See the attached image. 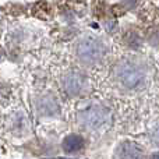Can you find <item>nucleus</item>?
Listing matches in <instances>:
<instances>
[{
  "label": "nucleus",
  "instance_id": "obj_3",
  "mask_svg": "<svg viewBox=\"0 0 159 159\" xmlns=\"http://www.w3.org/2000/svg\"><path fill=\"white\" fill-rule=\"evenodd\" d=\"M109 117V112L106 107L96 103H89L88 106L81 107L78 110L80 124L88 130H93L101 127Z\"/></svg>",
  "mask_w": 159,
  "mask_h": 159
},
{
  "label": "nucleus",
  "instance_id": "obj_2",
  "mask_svg": "<svg viewBox=\"0 0 159 159\" xmlns=\"http://www.w3.org/2000/svg\"><path fill=\"white\" fill-rule=\"evenodd\" d=\"M75 50L78 59L85 64H96L106 55V45L99 38L87 35L78 41Z\"/></svg>",
  "mask_w": 159,
  "mask_h": 159
},
{
  "label": "nucleus",
  "instance_id": "obj_1",
  "mask_svg": "<svg viewBox=\"0 0 159 159\" xmlns=\"http://www.w3.org/2000/svg\"><path fill=\"white\" fill-rule=\"evenodd\" d=\"M115 77L121 87L127 89H135L145 81V71L140 64L124 60L115 67Z\"/></svg>",
  "mask_w": 159,
  "mask_h": 159
},
{
  "label": "nucleus",
  "instance_id": "obj_5",
  "mask_svg": "<svg viewBox=\"0 0 159 159\" xmlns=\"http://www.w3.org/2000/svg\"><path fill=\"white\" fill-rule=\"evenodd\" d=\"M63 84H64V89H66V92L69 95H73V96L78 95L82 91V88H84V77L81 75V73H77V71L69 73L64 77Z\"/></svg>",
  "mask_w": 159,
  "mask_h": 159
},
{
  "label": "nucleus",
  "instance_id": "obj_4",
  "mask_svg": "<svg viewBox=\"0 0 159 159\" xmlns=\"http://www.w3.org/2000/svg\"><path fill=\"white\" fill-rule=\"evenodd\" d=\"M144 151L131 141H124L116 148L115 159H143Z\"/></svg>",
  "mask_w": 159,
  "mask_h": 159
},
{
  "label": "nucleus",
  "instance_id": "obj_6",
  "mask_svg": "<svg viewBox=\"0 0 159 159\" xmlns=\"http://www.w3.org/2000/svg\"><path fill=\"white\" fill-rule=\"evenodd\" d=\"M84 148V138L81 135L71 134L64 138L63 141V151L67 154H77Z\"/></svg>",
  "mask_w": 159,
  "mask_h": 159
}]
</instances>
